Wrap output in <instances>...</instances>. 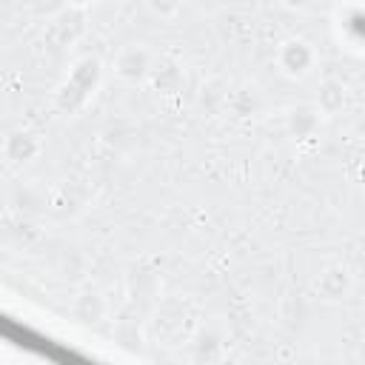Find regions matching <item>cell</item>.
Returning a JSON list of instances; mask_svg holds the SVG:
<instances>
[{
  "label": "cell",
  "instance_id": "cell-3",
  "mask_svg": "<svg viewBox=\"0 0 365 365\" xmlns=\"http://www.w3.org/2000/svg\"><path fill=\"white\" fill-rule=\"evenodd\" d=\"M40 154V143L37 137L26 134V131H17L6 140V157L14 160V163H26V160H34Z\"/></svg>",
  "mask_w": 365,
  "mask_h": 365
},
{
  "label": "cell",
  "instance_id": "cell-1",
  "mask_svg": "<svg viewBox=\"0 0 365 365\" xmlns=\"http://www.w3.org/2000/svg\"><path fill=\"white\" fill-rule=\"evenodd\" d=\"M314 48L305 40H285L277 51V66L285 77H305L314 68Z\"/></svg>",
  "mask_w": 365,
  "mask_h": 365
},
{
  "label": "cell",
  "instance_id": "cell-2",
  "mask_svg": "<svg viewBox=\"0 0 365 365\" xmlns=\"http://www.w3.org/2000/svg\"><path fill=\"white\" fill-rule=\"evenodd\" d=\"M151 51L143 46H128L120 51V57L114 60V71L123 80H143L151 71Z\"/></svg>",
  "mask_w": 365,
  "mask_h": 365
},
{
  "label": "cell",
  "instance_id": "cell-4",
  "mask_svg": "<svg viewBox=\"0 0 365 365\" xmlns=\"http://www.w3.org/2000/svg\"><path fill=\"white\" fill-rule=\"evenodd\" d=\"M342 100H345V88L339 80H325L319 86V94H317V106L325 111V114H334L342 108Z\"/></svg>",
  "mask_w": 365,
  "mask_h": 365
},
{
  "label": "cell",
  "instance_id": "cell-5",
  "mask_svg": "<svg viewBox=\"0 0 365 365\" xmlns=\"http://www.w3.org/2000/svg\"><path fill=\"white\" fill-rule=\"evenodd\" d=\"M83 311H86L88 319H100V317H103V302H100V297H94V294L80 297V302H77V314H83Z\"/></svg>",
  "mask_w": 365,
  "mask_h": 365
}]
</instances>
